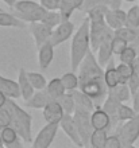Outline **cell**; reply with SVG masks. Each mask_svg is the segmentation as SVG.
Returning <instances> with one entry per match:
<instances>
[{
    "mask_svg": "<svg viewBox=\"0 0 139 148\" xmlns=\"http://www.w3.org/2000/svg\"><path fill=\"white\" fill-rule=\"evenodd\" d=\"M91 50V20L89 16L85 18L81 26L78 27L72 39L70 46V67L73 71H77L81 62Z\"/></svg>",
    "mask_w": 139,
    "mask_h": 148,
    "instance_id": "1",
    "label": "cell"
},
{
    "mask_svg": "<svg viewBox=\"0 0 139 148\" xmlns=\"http://www.w3.org/2000/svg\"><path fill=\"white\" fill-rule=\"evenodd\" d=\"M6 108L10 110L12 117L11 127L16 129L20 139L26 143H33V133H31V114L23 110L12 98H8L6 102Z\"/></svg>",
    "mask_w": 139,
    "mask_h": 148,
    "instance_id": "2",
    "label": "cell"
},
{
    "mask_svg": "<svg viewBox=\"0 0 139 148\" xmlns=\"http://www.w3.org/2000/svg\"><path fill=\"white\" fill-rule=\"evenodd\" d=\"M15 15L19 19L31 23V22H41L47 14V10L41 3H35L33 0H19L15 5Z\"/></svg>",
    "mask_w": 139,
    "mask_h": 148,
    "instance_id": "3",
    "label": "cell"
},
{
    "mask_svg": "<svg viewBox=\"0 0 139 148\" xmlns=\"http://www.w3.org/2000/svg\"><path fill=\"white\" fill-rule=\"evenodd\" d=\"M91 113L92 112L81 109V108H76V112L73 113L74 121H76V125L78 128V132L81 135L84 147L89 145L91 135L93 132V125H92V121H91Z\"/></svg>",
    "mask_w": 139,
    "mask_h": 148,
    "instance_id": "4",
    "label": "cell"
},
{
    "mask_svg": "<svg viewBox=\"0 0 139 148\" xmlns=\"http://www.w3.org/2000/svg\"><path fill=\"white\" fill-rule=\"evenodd\" d=\"M123 147H131L134 145L139 137V112L136 113L135 117H132L130 120H127L122 125V128L118 129Z\"/></svg>",
    "mask_w": 139,
    "mask_h": 148,
    "instance_id": "5",
    "label": "cell"
},
{
    "mask_svg": "<svg viewBox=\"0 0 139 148\" xmlns=\"http://www.w3.org/2000/svg\"><path fill=\"white\" fill-rule=\"evenodd\" d=\"M58 128H59V123H46V125L39 131L38 135L33 140V147L34 148L50 147L58 132Z\"/></svg>",
    "mask_w": 139,
    "mask_h": 148,
    "instance_id": "6",
    "label": "cell"
},
{
    "mask_svg": "<svg viewBox=\"0 0 139 148\" xmlns=\"http://www.w3.org/2000/svg\"><path fill=\"white\" fill-rule=\"evenodd\" d=\"M28 30H30V34L34 39L37 49L42 46L43 43H46L47 40H50L51 34H53V28L49 27L47 24H45L42 20L28 23Z\"/></svg>",
    "mask_w": 139,
    "mask_h": 148,
    "instance_id": "7",
    "label": "cell"
},
{
    "mask_svg": "<svg viewBox=\"0 0 139 148\" xmlns=\"http://www.w3.org/2000/svg\"><path fill=\"white\" fill-rule=\"evenodd\" d=\"M59 128L68 135V137L72 140L73 144L78 145V147H84L81 135H80V132H78V128H77V125H76V121H74L73 114L65 113V116L62 117V120L59 121Z\"/></svg>",
    "mask_w": 139,
    "mask_h": 148,
    "instance_id": "8",
    "label": "cell"
},
{
    "mask_svg": "<svg viewBox=\"0 0 139 148\" xmlns=\"http://www.w3.org/2000/svg\"><path fill=\"white\" fill-rule=\"evenodd\" d=\"M74 32V23L70 20H62L55 28H53L50 42L54 46H59L64 42H66Z\"/></svg>",
    "mask_w": 139,
    "mask_h": 148,
    "instance_id": "9",
    "label": "cell"
},
{
    "mask_svg": "<svg viewBox=\"0 0 139 148\" xmlns=\"http://www.w3.org/2000/svg\"><path fill=\"white\" fill-rule=\"evenodd\" d=\"M115 36V31H112V28L104 38V40L100 43V46L97 49V61L101 66H107V63L112 59V39Z\"/></svg>",
    "mask_w": 139,
    "mask_h": 148,
    "instance_id": "10",
    "label": "cell"
},
{
    "mask_svg": "<svg viewBox=\"0 0 139 148\" xmlns=\"http://www.w3.org/2000/svg\"><path fill=\"white\" fill-rule=\"evenodd\" d=\"M42 110V116L46 123H59L62 120V117L65 116V110L58 100H53V101L47 102Z\"/></svg>",
    "mask_w": 139,
    "mask_h": 148,
    "instance_id": "11",
    "label": "cell"
},
{
    "mask_svg": "<svg viewBox=\"0 0 139 148\" xmlns=\"http://www.w3.org/2000/svg\"><path fill=\"white\" fill-rule=\"evenodd\" d=\"M126 19H127V12H124L120 8H112V10L108 8V11L105 12V22L112 30H118L126 26Z\"/></svg>",
    "mask_w": 139,
    "mask_h": 148,
    "instance_id": "12",
    "label": "cell"
},
{
    "mask_svg": "<svg viewBox=\"0 0 139 148\" xmlns=\"http://www.w3.org/2000/svg\"><path fill=\"white\" fill-rule=\"evenodd\" d=\"M54 45L47 40L46 43H43L41 47H38V62L41 70H46L50 66V63L53 62L54 58Z\"/></svg>",
    "mask_w": 139,
    "mask_h": 148,
    "instance_id": "13",
    "label": "cell"
},
{
    "mask_svg": "<svg viewBox=\"0 0 139 148\" xmlns=\"http://www.w3.org/2000/svg\"><path fill=\"white\" fill-rule=\"evenodd\" d=\"M53 100L54 98L47 93V90L42 89V90H37L33 94V97L28 98L27 101H24V105L28 106V108H33V109H43L47 102L53 101Z\"/></svg>",
    "mask_w": 139,
    "mask_h": 148,
    "instance_id": "14",
    "label": "cell"
},
{
    "mask_svg": "<svg viewBox=\"0 0 139 148\" xmlns=\"http://www.w3.org/2000/svg\"><path fill=\"white\" fill-rule=\"evenodd\" d=\"M18 84H19V89H20L22 98H23L24 101H27L28 98H31L33 97V94L35 93V88L30 82L28 75H27V71L24 70L23 67H20L19 73H18Z\"/></svg>",
    "mask_w": 139,
    "mask_h": 148,
    "instance_id": "15",
    "label": "cell"
},
{
    "mask_svg": "<svg viewBox=\"0 0 139 148\" xmlns=\"http://www.w3.org/2000/svg\"><path fill=\"white\" fill-rule=\"evenodd\" d=\"M91 121H92L93 129H108L111 125V116L103 108L97 106L91 113Z\"/></svg>",
    "mask_w": 139,
    "mask_h": 148,
    "instance_id": "16",
    "label": "cell"
},
{
    "mask_svg": "<svg viewBox=\"0 0 139 148\" xmlns=\"http://www.w3.org/2000/svg\"><path fill=\"white\" fill-rule=\"evenodd\" d=\"M20 136L19 133L16 132V129L14 127H6L1 129V140L3 144L7 148H15V147H22V143L19 141Z\"/></svg>",
    "mask_w": 139,
    "mask_h": 148,
    "instance_id": "17",
    "label": "cell"
},
{
    "mask_svg": "<svg viewBox=\"0 0 139 148\" xmlns=\"http://www.w3.org/2000/svg\"><path fill=\"white\" fill-rule=\"evenodd\" d=\"M0 90L4 92V94L8 98H19L22 97L20 94V89H19V84L12 79L4 78L0 75Z\"/></svg>",
    "mask_w": 139,
    "mask_h": 148,
    "instance_id": "18",
    "label": "cell"
},
{
    "mask_svg": "<svg viewBox=\"0 0 139 148\" xmlns=\"http://www.w3.org/2000/svg\"><path fill=\"white\" fill-rule=\"evenodd\" d=\"M73 94L74 100H76V105L77 108H81V109H85V110H89V112H93L95 108H96V104L95 101L92 100V97H89L86 93H84L81 89H76L72 92Z\"/></svg>",
    "mask_w": 139,
    "mask_h": 148,
    "instance_id": "19",
    "label": "cell"
},
{
    "mask_svg": "<svg viewBox=\"0 0 139 148\" xmlns=\"http://www.w3.org/2000/svg\"><path fill=\"white\" fill-rule=\"evenodd\" d=\"M120 104H122V102H120L118 98L113 97V96H111V94H108V98H107V100L104 101V104H103V109L111 116V125L112 127H115L116 123L119 121V117H118V109H119Z\"/></svg>",
    "mask_w": 139,
    "mask_h": 148,
    "instance_id": "20",
    "label": "cell"
},
{
    "mask_svg": "<svg viewBox=\"0 0 139 148\" xmlns=\"http://www.w3.org/2000/svg\"><path fill=\"white\" fill-rule=\"evenodd\" d=\"M104 81H105V85L108 89H112L120 84V79H119V73H118V69L116 66L113 65V61H109L105 66V70H104Z\"/></svg>",
    "mask_w": 139,
    "mask_h": 148,
    "instance_id": "21",
    "label": "cell"
},
{
    "mask_svg": "<svg viewBox=\"0 0 139 148\" xmlns=\"http://www.w3.org/2000/svg\"><path fill=\"white\" fill-rule=\"evenodd\" d=\"M46 90L54 100H58V98L62 97L66 93V88L61 78H53V79H50V81L47 82Z\"/></svg>",
    "mask_w": 139,
    "mask_h": 148,
    "instance_id": "22",
    "label": "cell"
},
{
    "mask_svg": "<svg viewBox=\"0 0 139 148\" xmlns=\"http://www.w3.org/2000/svg\"><path fill=\"white\" fill-rule=\"evenodd\" d=\"M26 22L19 19L15 14H8L0 10V27H24Z\"/></svg>",
    "mask_w": 139,
    "mask_h": 148,
    "instance_id": "23",
    "label": "cell"
},
{
    "mask_svg": "<svg viewBox=\"0 0 139 148\" xmlns=\"http://www.w3.org/2000/svg\"><path fill=\"white\" fill-rule=\"evenodd\" d=\"M108 90H109V94L113 96L115 98H118L120 102H124V101H127V100H130V97H131V94H132L127 84H119L118 86L112 88V89H108Z\"/></svg>",
    "mask_w": 139,
    "mask_h": 148,
    "instance_id": "24",
    "label": "cell"
},
{
    "mask_svg": "<svg viewBox=\"0 0 139 148\" xmlns=\"http://www.w3.org/2000/svg\"><path fill=\"white\" fill-rule=\"evenodd\" d=\"M107 137V129H93L89 144L93 148H104Z\"/></svg>",
    "mask_w": 139,
    "mask_h": 148,
    "instance_id": "25",
    "label": "cell"
},
{
    "mask_svg": "<svg viewBox=\"0 0 139 148\" xmlns=\"http://www.w3.org/2000/svg\"><path fill=\"white\" fill-rule=\"evenodd\" d=\"M118 73H119V79H120V84H127V81L130 79L134 71H135V67L134 65L131 63H126V62H120L118 66Z\"/></svg>",
    "mask_w": 139,
    "mask_h": 148,
    "instance_id": "26",
    "label": "cell"
},
{
    "mask_svg": "<svg viewBox=\"0 0 139 148\" xmlns=\"http://www.w3.org/2000/svg\"><path fill=\"white\" fill-rule=\"evenodd\" d=\"M62 82H64V85H65L66 90H69V92H73L76 90L80 86V81H78V77L76 71H70V73H65L64 75L61 77Z\"/></svg>",
    "mask_w": 139,
    "mask_h": 148,
    "instance_id": "27",
    "label": "cell"
},
{
    "mask_svg": "<svg viewBox=\"0 0 139 148\" xmlns=\"http://www.w3.org/2000/svg\"><path fill=\"white\" fill-rule=\"evenodd\" d=\"M58 101H59V104L62 105V108H64V110H65V113H69V114H73L74 112H76V108H77V105H76V100H74L73 94H64L62 97L58 98Z\"/></svg>",
    "mask_w": 139,
    "mask_h": 148,
    "instance_id": "28",
    "label": "cell"
},
{
    "mask_svg": "<svg viewBox=\"0 0 139 148\" xmlns=\"http://www.w3.org/2000/svg\"><path fill=\"white\" fill-rule=\"evenodd\" d=\"M27 75H28V79H30V82L33 84V86L35 88V90L46 89L47 82H46V78L43 77V74H42V73H35V71H27Z\"/></svg>",
    "mask_w": 139,
    "mask_h": 148,
    "instance_id": "29",
    "label": "cell"
},
{
    "mask_svg": "<svg viewBox=\"0 0 139 148\" xmlns=\"http://www.w3.org/2000/svg\"><path fill=\"white\" fill-rule=\"evenodd\" d=\"M126 26L131 28H139V5H134L127 11Z\"/></svg>",
    "mask_w": 139,
    "mask_h": 148,
    "instance_id": "30",
    "label": "cell"
},
{
    "mask_svg": "<svg viewBox=\"0 0 139 148\" xmlns=\"http://www.w3.org/2000/svg\"><path fill=\"white\" fill-rule=\"evenodd\" d=\"M42 22L45 24H47L49 27L55 28L58 24L62 22V16H61L59 10H58V11H47V14L45 15V18L42 19Z\"/></svg>",
    "mask_w": 139,
    "mask_h": 148,
    "instance_id": "31",
    "label": "cell"
},
{
    "mask_svg": "<svg viewBox=\"0 0 139 148\" xmlns=\"http://www.w3.org/2000/svg\"><path fill=\"white\" fill-rule=\"evenodd\" d=\"M74 10H76V4L73 0H61L59 12H61L62 20H69Z\"/></svg>",
    "mask_w": 139,
    "mask_h": 148,
    "instance_id": "32",
    "label": "cell"
},
{
    "mask_svg": "<svg viewBox=\"0 0 139 148\" xmlns=\"http://www.w3.org/2000/svg\"><path fill=\"white\" fill-rule=\"evenodd\" d=\"M115 35L126 39L127 42H134L136 39V28H131V27H127V26H123V27L115 30Z\"/></svg>",
    "mask_w": 139,
    "mask_h": 148,
    "instance_id": "33",
    "label": "cell"
},
{
    "mask_svg": "<svg viewBox=\"0 0 139 148\" xmlns=\"http://www.w3.org/2000/svg\"><path fill=\"white\" fill-rule=\"evenodd\" d=\"M136 109L135 108H131L128 105H123L120 104L119 105V109H118V117H119V121H127L130 119L136 116Z\"/></svg>",
    "mask_w": 139,
    "mask_h": 148,
    "instance_id": "34",
    "label": "cell"
},
{
    "mask_svg": "<svg viewBox=\"0 0 139 148\" xmlns=\"http://www.w3.org/2000/svg\"><path fill=\"white\" fill-rule=\"evenodd\" d=\"M119 58H120V62H126V63H131V65H134V62H135V59H136L135 47L128 46L127 49H124V50L122 51V54L119 55Z\"/></svg>",
    "mask_w": 139,
    "mask_h": 148,
    "instance_id": "35",
    "label": "cell"
},
{
    "mask_svg": "<svg viewBox=\"0 0 139 148\" xmlns=\"http://www.w3.org/2000/svg\"><path fill=\"white\" fill-rule=\"evenodd\" d=\"M128 43L126 39L120 38V36H113V39H112V51H113V54L115 55H120L122 54V51L124 50V49H127L128 47Z\"/></svg>",
    "mask_w": 139,
    "mask_h": 148,
    "instance_id": "36",
    "label": "cell"
},
{
    "mask_svg": "<svg viewBox=\"0 0 139 148\" xmlns=\"http://www.w3.org/2000/svg\"><path fill=\"white\" fill-rule=\"evenodd\" d=\"M12 123V117L10 110L4 106V108H0V128L3 129L6 127H10Z\"/></svg>",
    "mask_w": 139,
    "mask_h": 148,
    "instance_id": "37",
    "label": "cell"
},
{
    "mask_svg": "<svg viewBox=\"0 0 139 148\" xmlns=\"http://www.w3.org/2000/svg\"><path fill=\"white\" fill-rule=\"evenodd\" d=\"M120 147H123V143H122V139H120L119 135H111V136L107 137L104 148H120Z\"/></svg>",
    "mask_w": 139,
    "mask_h": 148,
    "instance_id": "38",
    "label": "cell"
},
{
    "mask_svg": "<svg viewBox=\"0 0 139 148\" xmlns=\"http://www.w3.org/2000/svg\"><path fill=\"white\" fill-rule=\"evenodd\" d=\"M127 85H128V88H130V90H131L132 96L139 90V73L136 70L134 71V74H132L131 77H130V79L127 81Z\"/></svg>",
    "mask_w": 139,
    "mask_h": 148,
    "instance_id": "39",
    "label": "cell"
},
{
    "mask_svg": "<svg viewBox=\"0 0 139 148\" xmlns=\"http://www.w3.org/2000/svg\"><path fill=\"white\" fill-rule=\"evenodd\" d=\"M39 3L42 4L47 11H58L61 7V0H39Z\"/></svg>",
    "mask_w": 139,
    "mask_h": 148,
    "instance_id": "40",
    "label": "cell"
},
{
    "mask_svg": "<svg viewBox=\"0 0 139 148\" xmlns=\"http://www.w3.org/2000/svg\"><path fill=\"white\" fill-rule=\"evenodd\" d=\"M7 100H8V97L4 94V92H1V90H0V108H4V106H6Z\"/></svg>",
    "mask_w": 139,
    "mask_h": 148,
    "instance_id": "41",
    "label": "cell"
},
{
    "mask_svg": "<svg viewBox=\"0 0 139 148\" xmlns=\"http://www.w3.org/2000/svg\"><path fill=\"white\" fill-rule=\"evenodd\" d=\"M3 1L11 8H14V5H15V3H16V0H3Z\"/></svg>",
    "mask_w": 139,
    "mask_h": 148,
    "instance_id": "42",
    "label": "cell"
},
{
    "mask_svg": "<svg viewBox=\"0 0 139 148\" xmlns=\"http://www.w3.org/2000/svg\"><path fill=\"white\" fill-rule=\"evenodd\" d=\"M3 140H1V128H0V147H3Z\"/></svg>",
    "mask_w": 139,
    "mask_h": 148,
    "instance_id": "43",
    "label": "cell"
},
{
    "mask_svg": "<svg viewBox=\"0 0 139 148\" xmlns=\"http://www.w3.org/2000/svg\"><path fill=\"white\" fill-rule=\"evenodd\" d=\"M124 1H128V3H134V1H136V0H124Z\"/></svg>",
    "mask_w": 139,
    "mask_h": 148,
    "instance_id": "44",
    "label": "cell"
},
{
    "mask_svg": "<svg viewBox=\"0 0 139 148\" xmlns=\"http://www.w3.org/2000/svg\"><path fill=\"white\" fill-rule=\"evenodd\" d=\"M138 63H139V55H138Z\"/></svg>",
    "mask_w": 139,
    "mask_h": 148,
    "instance_id": "45",
    "label": "cell"
}]
</instances>
